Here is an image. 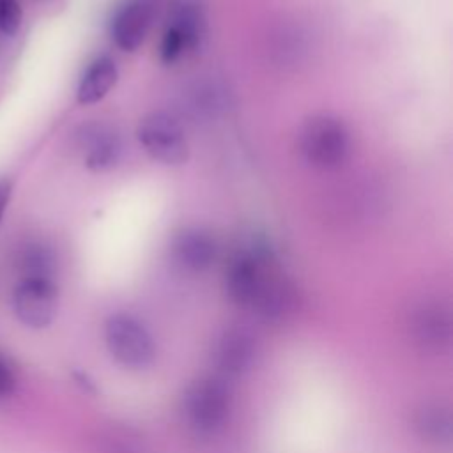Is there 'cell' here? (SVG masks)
Here are the masks:
<instances>
[{
    "instance_id": "obj_1",
    "label": "cell",
    "mask_w": 453,
    "mask_h": 453,
    "mask_svg": "<svg viewBox=\"0 0 453 453\" xmlns=\"http://www.w3.org/2000/svg\"><path fill=\"white\" fill-rule=\"evenodd\" d=\"M299 150L319 170L338 168L349 156L350 138L345 124L329 115L308 119L299 133Z\"/></svg>"
},
{
    "instance_id": "obj_2",
    "label": "cell",
    "mask_w": 453,
    "mask_h": 453,
    "mask_svg": "<svg viewBox=\"0 0 453 453\" xmlns=\"http://www.w3.org/2000/svg\"><path fill=\"white\" fill-rule=\"evenodd\" d=\"M136 138L143 150L163 165L177 166L188 161L189 147L180 122L168 111H152L145 115L138 127Z\"/></svg>"
},
{
    "instance_id": "obj_3",
    "label": "cell",
    "mask_w": 453,
    "mask_h": 453,
    "mask_svg": "<svg viewBox=\"0 0 453 453\" xmlns=\"http://www.w3.org/2000/svg\"><path fill=\"white\" fill-rule=\"evenodd\" d=\"M58 292L51 280L23 278L12 294V310L18 320L28 327H46L57 313Z\"/></svg>"
},
{
    "instance_id": "obj_4",
    "label": "cell",
    "mask_w": 453,
    "mask_h": 453,
    "mask_svg": "<svg viewBox=\"0 0 453 453\" xmlns=\"http://www.w3.org/2000/svg\"><path fill=\"white\" fill-rule=\"evenodd\" d=\"M80 145L85 152V166L94 173L111 170L122 154L120 136L106 124H87L80 131Z\"/></svg>"
},
{
    "instance_id": "obj_5",
    "label": "cell",
    "mask_w": 453,
    "mask_h": 453,
    "mask_svg": "<svg viewBox=\"0 0 453 453\" xmlns=\"http://www.w3.org/2000/svg\"><path fill=\"white\" fill-rule=\"evenodd\" d=\"M152 21V5L147 0H131L124 4L113 16L111 37L124 51H136Z\"/></svg>"
},
{
    "instance_id": "obj_6",
    "label": "cell",
    "mask_w": 453,
    "mask_h": 453,
    "mask_svg": "<svg viewBox=\"0 0 453 453\" xmlns=\"http://www.w3.org/2000/svg\"><path fill=\"white\" fill-rule=\"evenodd\" d=\"M117 78H119V69L110 57L96 58L87 67V71L80 80V85L76 90V101L83 106L101 101L115 87Z\"/></svg>"
},
{
    "instance_id": "obj_7",
    "label": "cell",
    "mask_w": 453,
    "mask_h": 453,
    "mask_svg": "<svg viewBox=\"0 0 453 453\" xmlns=\"http://www.w3.org/2000/svg\"><path fill=\"white\" fill-rule=\"evenodd\" d=\"M166 25L175 28L186 39L189 50L196 48L203 37V14L191 0H175L168 11Z\"/></svg>"
},
{
    "instance_id": "obj_8",
    "label": "cell",
    "mask_w": 453,
    "mask_h": 453,
    "mask_svg": "<svg viewBox=\"0 0 453 453\" xmlns=\"http://www.w3.org/2000/svg\"><path fill=\"white\" fill-rule=\"evenodd\" d=\"M175 253L179 260L189 267L200 269L212 262L216 248L212 239L200 230H186L175 239Z\"/></svg>"
},
{
    "instance_id": "obj_9",
    "label": "cell",
    "mask_w": 453,
    "mask_h": 453,
    "mask_svg": "<svg viewBox=\"0 0 453 453\" xmlns=\"http://www.w3.org/2000/svg\"><path fill=\"white\" fill-rule=\"evenodd\" d=\"M53 264H55V258L46 246L34 244L21 255V271L25 273V278L50 280Z\"/></svg>"
},
{
    "instance_id": "obj_10",
    "label": "cell",
    "mask_w": 453,
    "mask_h": 453,
    "mask_svg": "<svg viewBox=\"0 0 453 453\" xmlns=\"http://www.w3.org/2000/svg\"><path fill=\"white\" fill-rule=\"evenodd\" d=\"M188 42L186 39L172 27L166 25L161 39V48H159V57L163 64H173L184 51H188Z\"/></svg>"
},
{
    "instance_id": "obj_11",
    "label": "cell",
    "mask_w": 453,
    "mask_h": 453,
    "mask_svg": "<svg viewBox=\"0 0 453 453\" xmlns=\"http://www.w3.org/2000/svg\"><path fill=\"white\" fill-rule=\"evenodd\" d=\"M23 19V9L18 0H0V32L16 35Z\"/></svg>"
},
{
    "instance_id": "obj_12",
    "label": "cell",
    "mask_w": 453,
    "mask_h": 453,
    "mask_svg": "<svg viewBox=\"0 0 453 453\" xmlns=\"http://www.w3.org/2000/svg\"><path fill=\"white\" fill-rule=\"evenodd\" d=\"M16 382L18 380L12 363L0 354V398L12 395V391L16 389Z\"/></svg>"
},
{
    "instance_id": "obj_13",
    "label": "cell",
    "mask_w": 453,
    "mask_h": 453,
    "mask_svg": "<svg viewBox=\"0 0 453 453\" xmlns=\"http://www.w3.org/2000/svg\"><path fill=\"white\" fill-rule=\"evenodd\" d=\"M11 195H12V184L9 180H0V221H2V218L5 214V209L9 205Z\"/></svg>"
}]
</instances>
